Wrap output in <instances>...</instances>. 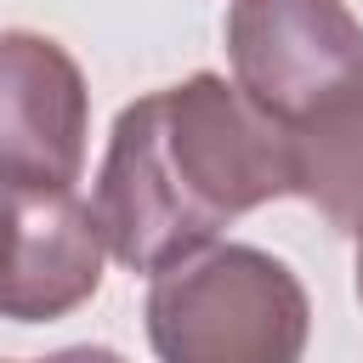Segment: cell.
Masks as SVG:
<instances>
[{
	"mask_svg": "<svg viewBox=\"0 0 363 363\" xmlns=\"http://www.w3.org/2000/svg\"><path fill=\"white\" fill-rule=\"evenodd\" d=\"M284 193V130L221 74H187L119 108L91 210L108 255L153 278Z\"/></svg>",
	"mask_w": 363,
	"mask_h": 363,
	"instance_id": "cell-1",
	"label": "cell"
},
{
	"mask_svg": "<svg viewBox=\"0 0 363 363\" xmlns=\"http://www.w3.org/2000/svg\"><path fill=\"white\" fill-rule=\"evenodd\" d=\"M142 318L164 363H295L312 335L301 278L255 244H204L159 267Z\"/></svg>",
	"mask_w": 363,
	"mask_h": 363,
	"instance_id": "cell-2",
	"label": "cell"
},
{
	"mask_svg": "<svg viewBox=\"0 0 363 363\" xmlns=\"http://www.w3.org/2000/svg\"><path fill=\"white\" fill-rule=\"evenodd\" d=\"M233 85L278 125L363 85V23L346 0H233L227 6Z\"/></svg>",
	"mask_w": 363,
	"mask_h": 363,
	"instance_id": "cell-3",
	"label": "cell"
},
{
	"mask_svg": "<svg viewBox=\"0 0 363 363\" xmlns=\"http://www.w3.org/2000/svg\"><path fill=\"white\" fill-rule=\"evenodd\" d=\"M102 227L74 182H0V318L51 323L102 284Z\"/></svg>",
	"mask_w": 363,
	"mask_h": 363,
	"instance_id": "cell-4",
	"label": "cell"
},
{
	"mask_svg": "<svg viewBox=\"0 0 363 363\" xmlns=\"http://www.w3.org/2000/svg\"><path fill=\"white\" fill-rule=\"evenodd\" d=\"M91 91L79 62L34 28L0 34V182H79Z\"/></svg>",
	"mask_w": 363,
	"mask_h": 363,
	"instance_id": "cell-5",
	"label": "cell"
},
{
	"mask_svg": "<svg viewBox=\"0 0 363 363\" xmlns=\"http://www.w3.org/2000/svg\"><path fill=\"white\" fill-rule=\"evenodd\" d=\"M289 193H301L335 233L363 227V85L312 108L284 130Z\"/></svg>",
	"mask_w": 363,
	"mask_h": 363,
	"instance_id": "cell-6",
	"label": "cell"
},
{
	"mask_svg": "<svg viewBox=\"0 0 363 363\" xmlns=\"http://www.w3.org/2000/svg\"><path fill=\"white\" fill-rule=\"evenodd\" d=\"M357 301H363V227H357Z\"/></svg>",
	"mask_w": 363,
	"mask_h": 363,
	"instance_id": "cell-7",
	"label": "cell"
}]
</instances>
